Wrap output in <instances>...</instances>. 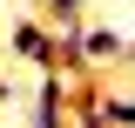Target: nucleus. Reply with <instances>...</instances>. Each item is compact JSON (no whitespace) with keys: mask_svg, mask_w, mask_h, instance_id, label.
I'll return each mask as SVG.
<instances>
[{"mask_svg":"<svg viewBox=\"0 0 135 128\" xmlns=\"http://www.w3.org/2000/svg\"><path fill=\"white\" fill-rule=\"evenodd\" d=\"M115 121H135V88H128V95H115Z\"/></svg>","mask_w":135,"mask_h":128,"instance_id":"nucleus-4","label":"nucleus"},{"mask_svg":"<svg viewBox=\"0 0 135 128\" xmlns=\"http://www.w3.org/2000/svg\"><path fill=\"white\" fill-rule=\"evenodd\" d=\"M0 41H7V54H14V61H34V67L54 61V27H47V20H14Z\"/></svg>","mask_w":135,"mask_h":128,"instance_id":"nucleus-1","label":"nucleus"},{"mask_svg":"<svg viewBox=\"0 0 135 128\" xmlns=\"http://www.w3.org/2000/svg\"><path fill=\"white\" fill-rule=\"evenodd\" d=\"M0 101H14V81H0Z\"/></svg>","mask_w":135,"mask_h":128,"instance_id":"nucleus-5","label":"nucleus"},{"mask_svg":"<svg viewBox=\"0 0 135 128\" xmlns=\"http://www.w3.org/2000/svg\"><path fill=\"white\" fill-rule=\"evenodd\" d=\"M47 7V20H68V14H81V0H41Z\"/></svg>","mask_w":135,"mask_h":128,"instance_id":"nucleus-3","label":"nucleus"},{"mask_svg":"<svg viewBox=\"0 0 135 128\" xmlns=\"http://www.w3.org/2000/svg\"><path fill=\"white\" fill-rule=\"evenodd\" d=\"M122 47H128V34H115V27H81V61H122Z\"/></svg>","mask_w":135,"mask_h":128,"instance_id":"nucleus-2","label":"nucleus"}]
</instances>
